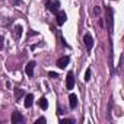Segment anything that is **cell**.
<instances>
[{
    "label": "cell",
    "mask_w": 124,
    "mask_h": 124,
    "mask_svg": "<svg viewBox=\"0 0 124 124\" xmlns=\"http://www.w3.org/2000/svg\"><path fill=\"white\" fill-rule=\"evenodd\" d=\"M112 18H114L112 9L109 6H107L105 8V22H107V29L108 31H112Z\"/></svg>",
    "instance_id": "cell-1"
},
{
    "label": "cell",
    "mask_w": 124,
    "mask_h": 124,
    "mask_svg": "<svg viewBox=\"0 0 124 124\" xmlns=\"http://www.w3.org/2000/svg\"><path fill=\"white\" fill-rule=\"evenodd\" d=\"M83 42H85L86 50L91 51L92 47H93V38H92V35H91V34H85V37H83Z\"/></svg>",
    "instance_id": "cell-2"
},
{
    "label": "cell",
    "mask_w": 124,
    "mask_h": 124,
    "mask_svg": "<svg viewBox=\"0 0 124 124\" xmlns=\"http://www.w3.org/2000/svg\"><path fill=\"white\" fill-rule=\"evenodd\" d=\"M10 120H12V123H13V124H19V123H23V121H25L23 115H22L19 111H13V112H12V118H10Z\"/></svg>",
    "instance_id": "cell-3"
},
{
    "label": "cell",
    "mask_w": 124,
    "mask_h": 124,
    "mask_svg": "<svg viewBox=\"0 0 124 124\" xmlns=\"http://www.w3.org/2000/svg\"><path fill=\"white\" fill-rule=\"evenodd\" d=\"M66 86H67V89H73V88H75V75H73V72H69V73H67Z\"/></svg>",
    "instance_id": "cell-4"
},
{
    "label": "cell",
    "mask_w": 124,
    "mask_h": 124,
    "mask_svg": "<svg viewBox=\"0 0 124 124\" xmlns=\"http://www.w3.org/2000/svg\"><path fill=\"white\" fill-rule=\"evenodd\" d=\"M69 61H70V57H69V55H63V57H60V58L57 60V66H58L60 69H64V67L69 64Z\"/></svg>",
    "instance_id": "cell-5"
},
{
    "label": "cell",
    "mask_w": 124,
    "mask_h": 124,
    "mask_svg": "<svg viewBox=\"0 0 124 124\" xmlns=\"http://www.w3.org/2000/svg\"><path fill=\"white\" fill-rule=\"evenodd\" d=\"M22 31H23V28H22L21 25H15V26H13L12 34H13V38H15L16 41H19V39H21V37H22Z\"/></svg>",
    "instance_id": "cell-6"
},
{
    "label": "cell",
    "mask_w": 124,
    "mask_h": 124,
    "mask_svg": "<svg viewBox=\"0 0 124 124\" xmlns=\"http://www.w3.org/2000/svg\"><path fill=\"white\" fill-rule=\"evenodd\" d=\"M55 18H57V25H60V26H61V25H63V23L66 22L67 15H66V12H63V10H58Z\"/></svg>",
    "instance_id": "cell-7"
},
{
    "label": "cell",
    "mask_w": 124,
    "mask_h": 124,
    "mask_svg": "<svg viewBox=\"0 0 124 124\" xmlns=\"http://www.w3.org/2000/svg\"><path fill=\"white\" fill-rule=\"evenodd\" d=\"M34 69H35V61H29V63H26V66H25V73H26V76L32 78Z\"/></svg>",
    "instance_id": "cell-8"
},
{
    "label": "cell",
    "mask_w": 124,
    "mask_h": 124,
    "mask_svg": "<svg viewBox=\"0 0 124 124\" xmlns=\"http://www.w3.org/2000/svg\"><path fill=\"white\" fill-rule=\"evenodd\" d=\"M45 5H47V8H48V10H50V12H53V13H57V12H58V6H60V3H58V2L51 3L50 0H48V2H45Z\"/></svg>",
    "instance_id": "cell-9"
},
{
    "label": "cell",
    "mask_w": 124,
    "mask_h": 124,
    "mask_svg": "<svg viewBox=\"0 0 124 124\" xmlns=\"http://www.w3.org/2000/svg\"><path fill=\"white\" fill-rule=\"evenodd\" d=\"M69 104H70V108L72 109H75L78 107V96L75 93H70L69 95Z\"/></svg>",
    "instance_id": "cell-10"
},
{
    "label": "cell",
    "mask_w": 124,
    "mask_h": 124,
    "mask_svg": "<svg viewBox=\"0 0 124 124\" xmlns=\"http://www.w3.org/2000/svg\"><path fill=\"white\" fill-rule=\"evenodd\" d=\"M32 104H34V95L32 93H28L26 96H25V108H31L32 107Z\"/></svg>",
    "instance_id": "cell-11"
},
{
    "label": "cell",
    "mask_w": 124,
    "mask_h": 124,
    "mask_svg": "<svg viewBox=\"0 0 124 124\" xmlns=\"http://www.w3.org/2000/svg\"><path fill=\"white\" fill-rule=\"evenodd\" d=\"M13 93H15V99H16V101H19V99L25 95V91H23V89H21V88H15V89H13Z\"/></svg>",
    "instance_id": "cell-12"
},
{
    "label": "cell",
    "mask_w": 124,
    "mask_h": 124,
    "mask_svg": "<svg viewBox=\"0 0 124 124\" xmlns=\"http://www.w3.org/2000/svg\"><path fill=\"white\" fill-rule=\"evenodd\" d=\"M38 105H39V108H42V109H47V108H48V101H47V98H39V101H38Z\"/></svg>",
    "instance_id": "cell-13"
},
{
    "label": "cell",
    "mask_w": 124,
    "mask_h": 124,
    "mask_svg": "<svg viewBox=\"0 0 124 124\" xmlns=\"http://www.w3.org/2000/svg\"><path fill=\"white\" fill-rule=\"evenodd\" d=\"M61 124H73L75 120H70V118H63V120H60Z\"/></svg>",
    "instance_id": "cell-14"
},
{
    "label": "cell",
    "mask_w": 124,
    "mask_h": 124,
    "mask_svg": "<svg viewBox=\"0 0 124 124\" xmlns=\"http://www.w3.org/2000/svg\"><path fill=\"white\" fill-rule=\"evenodd\" d=\"M99 12H101V8H99V6H95V8H93V15H95V16H99Z\"/></svg>",
    "instance_id": "cell-15"
},
{
    "label": "cell",
    "mask_w": 124,
    "mask_h": 124,
    "mask_svg": "<svg viewBox=\"0 0 124 124\" xmlns=\"http://www.w3.org/2000/svg\"><path fill=\"white\" fill-rule=\"evenodd\" d=\"M89 79H91V69H88V70H86V73H85V80H86V82H89Z\"/></svg>",
    "instance_id": "cell-16"
},
{
    "label": "cell",
    "mask_w": 124,
    "mask_h": 124,
    "mask_svg": "<svg viewBox=\"0 0 124 124\" xmlns=\"http://www.w3.org/2000/svg\"><path fill=\"white\" fill-rule=\"evenodd\" d=\"M48 76H50L51 79H55V78H58V75H57L55 72H48Z\"/></svg>",
    "instance_id": "cell-17"
},
{
    "label": "cell",
    "mask_w": 124,
    "mask_h": 124,
    "mask_svg": "<svg viewBox=\"0 0 124 124\" xmlns=\"http://www.w3.org/2000/svg\"><path fill=\"white\" fill-rule=\"evenodd\" d=\"M3 47H5V39H3L2 35H0V50H3Z\"/></svg>",
    "instance_id": "cell-18"
},
{
    "label": "cell",
    "mask_w": 124,
    "mask_h": 124,
    "mask_svg": "<svg viewBox=\"0 0 124 124\" xmlns=\"http://www.w3.org/2000/svg\"><path fill=\"white\" fill-rule=\"evenodd\" d=\"M35 123H42V124H44V123H45V118H44V117H39V118H37Z\"/></svg>",
    "instance_id": "cell-19"
},
{
    "label": "cell",
    "mask_w": 124,
    "mask_h": 124,
    "mask_svg": "<svg viewBox=\"0 0 124 124\" xmlns=\"http://www.w3.org/2000/svg\"><path fill=\"white\" fill-rule=\"evenodd\" d=\"M21 2H22V0H12V3H13V5H19Z\"/></svg>",
    "instance_id": "cell-20"
}]
</instances>
